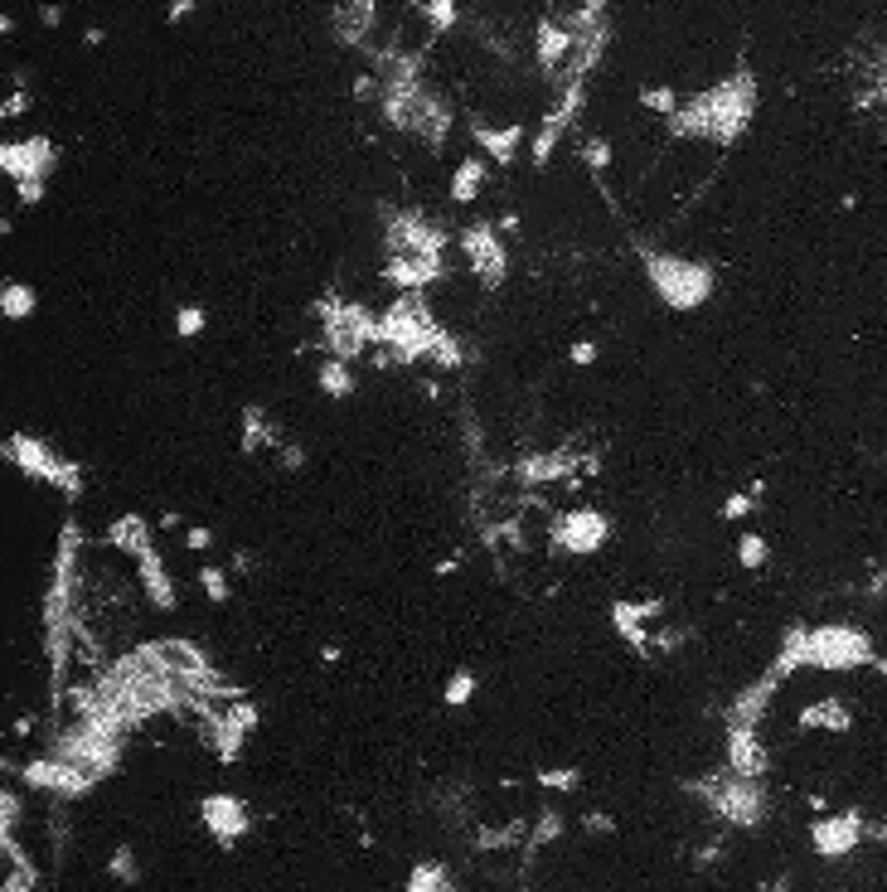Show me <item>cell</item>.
Returning a JSON list of instances; mask_svg holds the SVG:
<instances>
[{"label":"cell","mask_w":887,"mask_h":892,"mask_svg":"<svg viewBox=\"0 0 887 892\" xmlns=\"http://www.w3.org/2000/svg\"><path fill=\"white\" fill-rule=\"evenodd\" d=\"M640 262H645V277H650L655 296L669 311H698L713 296V267L708 262H694V257L679 253H640Z\"/></svg>","instance_id":"obj_1"},{"label":"cell","mask_w":887,"mask_h":892,"mask_svg":"<svg viewBox=\"0 0 887 892\" xmlns=\"http://www.w3.org/2000/svg\"><path fill=\"white\" fill-rule=\"evenodd\" d=\"M0 451H5V461H10V466H20L25 476L44 480V485H54V490H64L68 500H78V495H83V466L64 461V456H59L49 442H39V437H30V432H10Z\"/></svg>","instance_id":"obj_2"},{"label":"cell","mask_w":887,"mask_h":892,"mask_svg":"<svg viewBox=\"0 0 887 892\" xmlns=\"http://www.w3.org/2000/svg\"><path fill=\"white\" fill-rule=\"evenodd\" d=\"M694 791H703V800L713 805L718 820H728L737 829H752L766 820V796H761L757 776H737V771H723V776H703L694 781Z\"/></svg>","instance_id":"obj_3"},{"label":"cell","mask_w":887,"mask_h":892,"mask_svg":"<svg viewBox=\"0 0 887 892\" xmlns=\"http://www.w3.org/2000/svg\"><path fill=\"white\" fill-rule=\"evenodd\" d=\"M320 340H325V354H330V359L354 364V359H364V354L379 345V316L364 311V306H354V301H345L340 316L320 330Z\"/></svg>","instance_id":"obj_4"},{"label":"cell","mask_w":887,"mask_h":892,"mask_svg":"<svg viewBox=\"0 0 887 892\" xmlns=\"http://www.w3.org/2000/svg\"><path fill=\"white\" fill-rule=\"evenodd\" d=\"M461 253H466V267L476 272V282L485 291H495L509 277V253L500 243V228L495 223H466L461 228Z\"/></svg>","instance_id":"obj_5"},{"label":"cell","mask_w":887,"mask_h":892,"mask_svg":"<svg viewBox=\"0 0 887 892\" xmlns=\"http://www.w3.org/2000/svg\"><path fill=\"white\" fill-rule=\"evenodd\" d=\"M611 539V519L602 510H572L563 519H553V548L568 558H592L597 548Z\"/></svg>","instance_id":"obj_6"},{"label":"cell","mask_w":887,"mask_h":892,"mask_svg":"<svg viewBox=\"0 0 887 892\" xmlns=\"http://www.w3.org/2000/svg\"><path fill=\"white\" fill-rule=\"evenodd\" d=\"M25 781H30L34 791H44V796L73 800V796H83L97 776L83 771V766H73L68 757H34V762L25 766Z\"/></svg>","instance_id":"obj_7"},{"label":"cell","mask_w":887,"mask_h":892,"mask_svg":"<svg viewBox=\"0 0 887 892\" xmlns=\"http://www.w3.org/2000/svg\"><path fill=\"white\" fill-rule=\"evenodd\" d=\"M0 165H5V175L10 180H49L54 175V165H59V146L49 141V136H25V141H5L0 146Z\"/></svg>","instance_id":"obj_8"},{"label":"cell","mask_w":887,"mask_h":892,"mask_svg":"<svg viewBox=\"0 0 887 892\" xmlns=\"http://www.w3.org/2000/svg\"><path fill=\"white\" fill-rule=\"evenodd\" d=\"M446 277V257H432V253H388L383 262V282L398 291H422L432 282Z\"/></svg>","instance_id":"obj_9"},{"label":"cell","mask_w":887,"mask_h":892,"mask_svg":"<svg viewBox=\"0 0 887 892\" xmlns=\"http://www.w3.org/2000/svg\"><path fill=\"white\" fill-rule=\"evenodd\" d=\"M136 577H141V592H146V602L156 606V611H175L180 606L175 577H170V568H165V558H160L156 548L136 558Z\"/></svg>","instance_id":"obj_10"},{"label":"cell","mask_w":887,"mask_h":892,"mask_svg":"<svg viewBox=\"0 0 887 892\" xmlns=\"http://www.w3.org/2000/svg\"><path fill=\"white\" fill-rule=\"evenodd\" d=\"M776 669L766 674V679H757L752 689H742L737 694V703H732V713H728V728H757L761 718H766V708H771V699H776Z\"/></svg>","instance_id":"obj_11"},{"label":"cell","mask_w":887,"mask_h":892,"mask_svg":"<svg viewBox=\"0 0 887 892\" xmlns=\"http://www.w3.org/2000/svg\"><path fill=\"white\" fill-rule=\"evenodd\" d=\"M728 771L737 776H766V747H761L757 728H728Z\"/></svg>","instance_id":"obj_12"},{"label":"cell","mask_w":887,"mask_h":892,"mask_svg":"<svg viewBox=\"0 0 887 892\" xmlns=\"http://www.w3.org/2000/svg\"><path fill=\"white\" fill-rule=\"evenodd\" d=\"M572 49H577V34L568 25H558V20H539L534 25V54H539V64L553 73V68H563Z\"/></svg>","instance_id":"obj_13"},{"label":"cell","mask_w":887,"mask_h":892,"mask_svg":"<svg viewBox=\"0 0 887 892\" xmlns=\"http://www.w3.org/2000/svg\"><path fill=\"white\" fill-rule=\"evenodd\" d=\"M204 825H209V834H219L223 844H233L238 834H248V810L233 796H209L204 800Z\"/></svg>","instance_id":"obj_14"},{"label":"cell","mask_w":887,"mask_h":892,"mask_svg":"<svg viewBox=\"0 0 887 892\" xmlns=\"http://www.w3.org/2000/svg\"><path fill=\"white\" fill-rule=\"evenodd\" d=\"M107 548H117V553H127V558L151 553V548H156V543H151V524H146L141 514H122V519H112V524H107Z\"/></svg>","instance_id":"obj_15"},{"label":"cell","mask_w":887,"mask_h":892,"mask_svg":"<svg viewBox=\"0 0 887 892\" xmlns=\"http://www.w3.org/2000/svg\"><path fill=\"white\" fill-rule=\"evenodd\" d=\"M858 839H863L858 815H834V820H820V825H815V849H820V854H849Z\"/></svg>","instance_id":"obj_16"},{"label":"cell","mask_w":887,"mask_h":892,"mask_svg":"<svg viewBox=\"0 0 887 892\" xmlns=\"http://www.w3.org/2000/svg\"><path fill=\"white\" fill-rule=\"evenodd\" d=\"M476 127V141H480V151L495 160V165H509V160L519 156V146H524V131L519 127H490V122H471Z\"/></svg>","instance_id":"obj_17"},{"label":"cell","mask_w":887,"mask_h":892,"mask_svg":"<svg viewBox=\"0 0 887 892\" xmlns=\"http://www.w3.org/2000/svg\"><path fill=\"white\" fill-rule=\"evenodd\" d=\"M611 626L621 631V640L631 645L635 655H650L655 640L645 631V616H640V602H611Z\"/></svg>","instance_id":"obj_18"},{"label":"cell","mask_w":887,"mask_h":892,"mask_svg":"<svg viewBox=\"0 0 887 892\" xmlns=\"http://www.w3.org/2000/svg\"><path fill=\"white\" fill-rule=\"evenodd\" d=\"M277 442H282L277 422L262 413V408H243V451H248V456H262V451H277Z\"/></svg>","instance_id":"obj_19"},{"label":"cell","mask_w":887,"mask_h":892,"mask_svg":"<svg viewBox=\"0 0 887 892\" xmlns=\"http://www.w3.org/2000/svg\"><path fill=\"white\" fill-rule=\"evenodd\" d=\"M800 728H829V733H849L854 728V713L844 699H815L805 713H800Z\"/></svg>","instance_id":"obj_20"},{"label":"cell","mask_w":887,"mask_h":892,"mask_svg":"<svg viewBox=\"0 0 887 892\" xmlns=\"http://www.w3.org/2000/svg\"><path fill=\"white\" fill-rule=\"evenodd\" d=\"M316 383H320V393H325V398H335V403L354 398V388H359V383H354V369H349L345 359H330V354L320 359Z\"/></svg>","instance_id":"obj_21"},{"label":"cell","mask_w":887,"mask_h":892,"mask_svg":"<svg viewBox=\"0 0 887 892\" xmlns=\"http://www.w3.org/2000/svg\"><path fill=\"white\" fill-rule=\"evenodd\" d=\"M558 476H568V451H548V456H524L519 461V480L524 485H543V480H558Z\"/></svg>","instance_id":"obj_22"},{"label":"cell","mask_w":887,"mask_h":892,"mask_svg":"<svg viewBox=\"0 0 887 892\" xmlns=\"http://www.w3.org/2000/svg\"><path fill=\"white\" fill-rule=\"evenodd\" d=\"M39 311V296H34L30 282H5L0 287V316L5 320H30Z\"/></svg>","instance_id":"obj_23"},{"label":"cell","mask_w":887,"mask_h":892,"mask_svg":"<svg viewBox=\"0 0 887 892\" xmlns=\"http://www.w3.org/2000/svg\"><path fill=\"white\" fill-rule=\"evenodd\" d=\"M480 185H485V160H461L451 180V204H476Z\"/></svg>","instance_id":"obj_24"},{"label":"cell","mask_w":887,"mask_h":892,"mask_svg":"<svg viewBox=\"0 0 887 892\" xmlns=\"http://www.w3.org/2000/svg\"><path fill=\"white\" fill-rule=\"evenodd\" d=\"M427 364H432V369H461V364H466L461 340H456L451 330H442V335L432 340V350H427Z\"/></svg>","instance_id":"obj_25"},{"label":"cell","mask_w":887,"mask_h":892,"mask_svg":"<svg viewBox=\"0 0 887 892\" xmlns=\"http://www.w3.org/2000/svg\"><path fill=\"white\" fill-rule=\"evenodd\" d=\"M766 558H771V543H766V534L747 529V534L737 539V563H742L747 573H757V568H766Z\"/></svg>","instance_id":"obj_26"},{"label":"cell","mask_w":887,"mask_h":892,"mask_svg":"<svg viewBox=\"0 0 887 892\" xmlns=\"http://www.w3.org/2000/svg\"><path fill=\"white\" fill-rule=\"evenodd\" d=\"M408 892H456V883H451V873H446V868H437V863H422V868L408 878Z\"/></svg>","instance_id":"obj_27"},{"label":"cell","mask_w":887,"mask_h":892,"mask_svg":"<svg viewBox=\"0 0 887 892\" xmlns=\"http://www.w3.org/2000/svg\"><path fill=\"white\" fill-rule=\"evenodd\" d=\"M204 330H209V311L194 306V301H185V306L175 311V335H180V340H199Z\"/></svg>","instance_id":"obj_28"},{"label":"cell","mask_w":887,"mask_h":892,"mask_svg":"<svg viewBox=\"0 0 887 892\" xmlns=\"http://www.w3.org/2000/svg\"><path fill=\"white\" fill-rule=\"evenodd\" d=\"M199 587H204L209 602H228V597H233V582H228V573H223L219 563H204V568H199Z\"/></svg>","instance_id":"obj_29"},{"label":"cell","mask_w":887,"mask_h":892,"mask_svg":"<svg viewBox=\"0 0 887 892\" xmlns=\"http://www.w3.org/2000/svg\"><path fill=\"white\" fill-rule=\"evenodd\" d=\"M5 849L15 854V863H10V873H5V888H0V892H34V868L25 863V854H20L10 839H5Z\"/></svg>","instance_id":"obj_30"},{"label":"cell","mask_w":887,"mask_h":892,"mask_svg":"<svg viewBox=\"0 0 887 892\" xmlns=\"http://www.w3.org/2000/svg\"><path fill=\"white\" fill-rule=\"evenodd\" d=\"M476 674H471V669H456V674H451V679H446V689H442V699L451 703V708H461V703H471V694H476Z\"/></svg>","instance_id":"obj_31"},{"label":"cell","mask_w":887,"mask_h":892,"mask_svg":"<svg viewBox=\"0 0 887 892\" xmlns=\"http://www.w3.org/2000/svg\"><path fill=\"white\" fill-rule=\"evenodd\" d=\"M539 786L543 791H577V786H582V771H577V766H548V771H539Z\"/></svg>","instance_id":"obj_32"},{"label":"cell","mask_w":887,"mask_h":892,"mask_svg":"<svg viewBox=\"0 0 887 892\" xmlns=\"http://www.w3.org/2000/svg\"><path fill=\"white\" fill-rule=\"evenodd\" d=\"M640 107H650V112H660V117H674L684 102L674 97V88H640Z\"/></svg>","instance_id":"obj_33"},{"label":"cell","mask_w":887,"mask_h":892,"mask_svg":"<svg viewBox=\"0 0 887 892\" xmlns=\"http://www.w3.org/2000/svg\"><path fill=\"white\" fill-rule=\"evenodd\" d=\"M272 456H277V466H282V471H291V476H301V471H306V461H311V456H306V446L301 442H277V451H272Z\"/></svg>","instance_id":"obj_34"},{"label":"cell","mask_w":887,"mask_h":892,"mask_svg":"<svg viewBox=\"0 0 887 892\" xmlns=\"http://www.w3.org/2000/svg\"><path fill=\"white\" fill-rule=\"evenodd\" d=\"M107 868H112V878H117V883H136V878H141V863H136V854H131L127 844H117V849H112V863H107Z\"/></svg>","instance_id":"obj_35"},{"label":"cell","mask_w":887,"mask_h":892,"mask_svg":"<svg viewBox=\"0 0 887 892\" xmlns=\"http://www.w3.org/2000/svg\"><path fill=\"white\" fill-rule=\"evenodd\" d=\"M582 160H587L597 175L611 170V141H606V136H587V141H582Z\"/></svg>","instance_id":"obj_36"},{"label":"cell","mask_w":887,"mask_h":892,"mask_svg":"<svg viewBox=\"0 0 887 892\" xmlns=\"http://www.w3.org/2000/svg\"><path fill=\"white\" fill-rule=\"evenodd\" d=\"M757 495H752V490H737V495H728V500H723V519H747V514H757Z\"/></svg>","instance_id":"obj_37"},{"label":"cell","mask_w":887,"mask_h":892,"mask_svg":"<svg viewBox=\"0 0 887 892\" xmlns=\"http://www.w3.org/2000/svg\"><path fill=\"white\" fill-rule=\"evenodd\" d=\"M427 20H432V30H451L456 25V0H427Z\"/></svg>","instance_id":"obj_38"},{"label":"cell","mask_w":887,"mask_h":892,"mask_svg":"<svg viewBox=\"0 0 887 892\" xmlns=\"http://www.w3.org/2000/svg\"><path fill=\"white\" fill-rule=\"evenodd\" d=\"M694 636V631H689V626H660V631H655V650H660V655H669V650H679V645H684V640Z\"/></svg>","instance_id":"obj_39"},{"label":"cell","mask_w":887,"mask_h":892,"mask_svg":"<svg viewBox=\"0 0 887 892\" xmlns=\"http://www.w3.org/2000/svg\"><path fill=\"white\" fill-rule=\"evenodd\" d=\"M558 834H563V815H558V810H543L539 825H534V844H553Z\"/></svg>","instance_id":"obj_40"},{"label":"cell","mask_w":887,"mask_h":892,"mask_svg":"<svg viewBox=\"0 0 887 892\" xmlns=\"http://www.w3.org/2000/svg\"><path fill=\"white\" fill-rule=\"evenodd\" d=\"M340 306H345L340 296H316V301L306 306V316H311V320H320V325H330V320L340 316Z\"/></svg>","instance_id":"obj_41"},{"label":"cell","mask_w":887,"mask_h":892,"mask_svg":"<svg viewBox=\"0 0 887 892\" xmlns=\"http://www.w3.org/2000/svg\"><path fill=\"white\" fill-rule=\"evenodd\" d=\"M597 340H572L568 345V364H577V369H592V364H597Z\"/></svg>","instance_id":"obj_42"},{"label":"cell","mask_w":887,"mask_h":892,"mask_svg":"<svg viewBox=\"0 0 887 892\" xmlns=\"http://www.w3.org/2000/svg\"><path fill=\"white\" fill-rule=\"evenodd\" d=\"M15 820H20V796L5 791V796H0V834H5V839L15 834Z\"/></svg>","instance_id":"obj_43"},{"label":"cell","mask_w":887,"mask_h":892,"mask_svg":"<svg viewBox=\"0 0 887 892\" xmlns=\"http://www.w3.org/2000/svg\"><path fill=\"white\" fill-rule=\"evenodd\" d=\"M185 548H190V553H209V548H214V529H209V524H190V529H185Z\"/></svg>","instance_id":"obj_44"},{"label":"cell","mask_w":887,"mask_h":892,"mask_svg":"<svg viewBox=\"0 0 887 892\" xmlns=\"http://www.w3.org/2000/svg\"><path fill=\"white\" fill-rule=\"evenodd\" d=\"M228 718H233L243 733H253V728H257V703H243V699H238L233 708H228Z\"/></svg>","instance_id":"obj_45"},{"label":"cell","mask_w":887,"mask_h":892,"mask_svg":"<svg viewBox=\"0 0 887 892\" xmlns=\"http://www.w3.org/2000/svg\"><path fill=\"white\" fill-rule=\"evenodd\" d=\"M15 199H20V204H39V199H44V180H39V175L15 180Z\"/></svg>","instance_id":"obj_46"},{"label":"cell","mask_w":887,"mask_h":892,"mask_svg":"<svg viewBox=\"0 0 887 892\" xmlns=\"http://www.w3.org/2000/svg\"><path fill=\"white\" fill-rule=\"evenodd\" d=\"M25 107H30V93H20V88H15V93L5 97V107H0V117H5V122H10V117H20V112H25Z\"/></svg>","instance_id":"obj_47"},{"label":"cell","mask_w":887,"mask_h":892,"mask_svg":"<svg viewBox=\"0 0 887 892\" xmlns=\"http://www.w3.org/2000/svg\"><path fill=\"white\" fill-rule=\"evenodd\" d=\"M582 825L592 829V834H611V829H616V820H611V815H602V810H592V815H587Z\"/></svg>","instance_id":"obj_48"},{"label":"cell","mask_w":887,"mask_h":892,"mask_svg":"<svg viewBox=\"0 0 887 892\" xmlns=\"http://www.w3.org/2000/svg\"><path fill=\"white\" fill-rule=\"evenodd\" d=\"M253 568H257V558H253V553H248V548H238V553H233V573H243V577H248V573H253Z\"/></svg>","instance_id":"obj_49"},{"label":"cell","mask_w":887,"mask_h":892,"mask_svg":"<svg viewBox=\"0 0 887 892\" xmlns=\"http://www.w3.org/2000/svg\"><path fill=\"white\" fill-rule=\"evenodd\" d=\"M39 20H44L49 30H59V25H64V10H59V5H39Z\"/></svg>","instance_id":"obj_50"},{"label":"cell","mask_w":887,"mask_h":892,"mask_svg":"<svg viewBox=\"0 0 887 892\" xmlns=\"http://www.w3.org/2000/svg\"><path fill=\"white\" fill-rule=\"evenodd\" d=\"M194 10V0H170V20H185Z\"/></svg>","instance_id":"obj_51"},{"label":"cell","mask_w":887,"mask_h":892,"mask_svg":"<svg viewBox=\"0 0 887 892\" xmlns=\"http://www.w3.org/2000/svg\"><path fill=\"white\" fill-rule=\"evenodd\" d=\"M180 524H185V514H180V510H165V514H160V529H180Z\"/></svg>","instance_id":"obj_52"},{"label":"cell","mask_w":887,"mask_h":892,"mask_svg":"<svg viewBox=\"0 0 887 892\" xmlns=\"http://www.w3.org/2000/svg\"><path fill=\"white\" fill-rule=\"evenodd\" d=\"M456 568H461V558L451 553V558H442V563H437V577H451V573H456Z\"/></svg>","instance_id":"obj_53"},{"label":"cell","mask_w":887,"mask_h":892,"mask_svg":"<svg viewBox=\"0 0 887 892\" xmlns=\"http://www.w3.org/2000/svg\"><path fill=\"white\" fill-rule=\"evenodd\" d=\"M495 228H500V233H514V228H519V219H514V214H500V219H495Z\"/></svg>","instance_id":"obj_54"}]
</instances>
